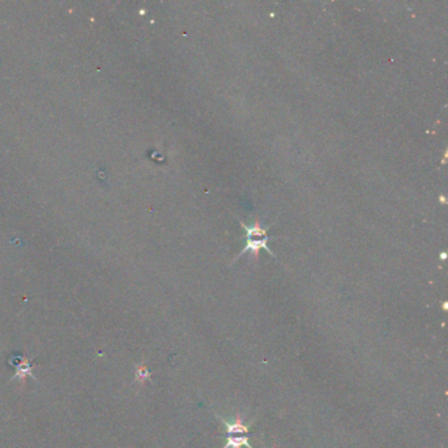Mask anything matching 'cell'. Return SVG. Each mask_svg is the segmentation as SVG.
Returning a JSON list of instances; mask_svg holds the SVG:
<instances>
[{"instance_id": "cell-1", "label": "cell", "mask_w": 448, "mask_h": 448, "mask_svg": "<svg viewBox=\"0 0 448 448\" xmlns=\"http://www.w3.org/2000/svg\"><path fill=\"white\" fill-rule=\"evenodd\" d=\"M238 221H239V223L243 226V229L246 230V246H245V248H243V250H242L238 255H237L236 259L241 258L242 255L246 254L247 251H251L256 255L260 248H265L268 254H271L272 256H275L274 252H272V250L270 248V246H268V242L271 241L272 238H276V237H268L267 236L268 228H263L259 221H256V222H255L252 226H247L245 222H243V221H241V219H238Z\"/></svg>"}, {"instance_id": "cell-2", "label": "cell", "mask_w": 448, "mask_h": 448, "mask_svg": "<svg viewBox=\"0 0 448 448\" xmlns=\"http://www.w3.org/2000/svg\"><path fill=\"white\" fill-rule=\"evenodd\" d=\"M216 417L223 423V425H225V431L228 432V434H230V435H232V434H245V432H248V427L246 425H243V422H242V417L237 416L236 419H234V422H228V421H225L223 418H221L218 414H216Z\"/></svg>"}, {"instance_id": "cell-3", "label": "cell", "mask_w": 448, "mask_h": 448, "mask_svg": "<svg viewBox=\"0 0 448 448\" xmlns=\"http://www.w3.org/2000/svg\"><path fill=\"white\" fill-rule=\"evenodd\" d=\"M242 445L247 448H254L248 442L247 436H229L223 448H242Z\"/></svg>"}]
</instances>
